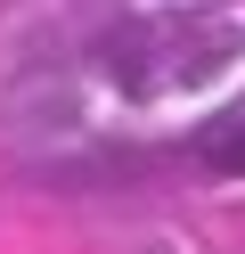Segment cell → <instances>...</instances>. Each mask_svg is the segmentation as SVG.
<instances>
[{"label": "cell", "mask_w": 245, "mask_h": 254, "mask_svg": "<svg viewBox=\"0 0 245 254\" xmlns=\"http://www.w3.org/2000/svg\"><path fill=\"white\" fill-rule=\"evenodd\" d=\"M196 156H204L212 172H229V181H245V107L212 115L204 131H196Z\"/></svg>", "instance_id": "6da1fadb"}]
</instances>
